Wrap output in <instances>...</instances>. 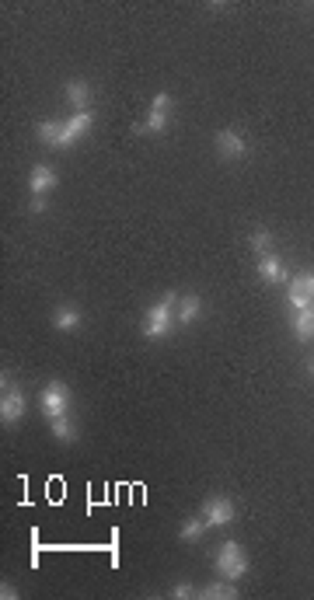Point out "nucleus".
Masks as SVG:
<instances>
[{
    "instance_id": "obj_21",
    "label": "nucleus",
    "mask_w": 314,
    "mask_h": 600,
    "mask_svg": "<svg viewBox=\"0 0 314 600\" xmlns=\"http://www.w3.org/2000/svg\"><path fill=\"white\" fill-rule=\"evenodd\" d=\"M290 283H294V287H297L301 294H308V297L314 300V276H311V273H304V276H294Z\"/></svg>"
},
{
    "instance_id": "obj_23",
    "label": "nucleus",
    "mask_w": 314,
    "mask_h": 600,
    "mask_svg": "<svg viewBox=\"0 0 314 600\" xmlns=\"http://www.w3.org/2000/svg\"><path fill=\"white\" fill-rule=\"evenodd\" d=\"M0 597H4V600H14V597H18V590H14L11 583H4V587H0Z\"/></svg>"
},
{
    "instance_id": "obj_18",
    "label": "nucleus",
    "mask_w": 314,
    "mask_h": 600,
    "mask_svg": "<svg viewBox=\"0 0 314 600\" xmlns=\"http://www.w3.org/2000/svg\"><path fill=\"white\" fill-rule=\"evenodd\" d=\"M251 248H255V255L262 259V255H269V248H273V234L266 230V227H255L251 230Z\"/></svg>"
},
{
    "instance_id": "obj_20",
    "label": "nucleus",
    "mask_w": 314,
    "mask_h": 600,
    "mask_svg": "<svg viewBox=\"0 0 314 600\" xmlns=\"http://www.w3.org/2000/svg\"><path fill=\"white\" fill-rule=\"evenodd\" d=\"M168 597L171 600H189V597H199V590H196L192 583H178V587H171V590H168Z\"/></svg>"
},
{
    "instance_id": "obj_19",
    "label": "nucleus",
    "mask_w": 314,
    "mask_h": 600,
    "mask_svg": "<svg viewBox=\"0 0 314 600\" xmlns=\"http://www.w3.org/2000/svg\"><path fill=\"white\" fill-rule=\"evenodd\" d=\"M287 304H290V311H304V307H314V300L308 294H301L294 283H290V294H287Z\"/></svg>"
},
{
    "instance_id": "obj_15",
    "label": "nucleus",
    "mask_w": 314,
    "mask_h": 600,
    "mask_svg": "<svg viewBox=\"0 0 314 600\" xmlns=\"http://www.w3.org/2000/svg\"><path fill=\"white\" fill-rule=\"evenodd\" d=\"M53 325H56L60 332H77V328H81V311H74V307H56V311H53Z\"/></svg>"
},
{
    "instance_id": "obj_12",
    "label": "nucleus",
    "mask_w": 314,
    "mask_h": 600,
    "mask_svg": "<svg viewBox=\"0 0 314 600\" xmlns=\"http://www.w3.org/2000/svg\"><path fill=\"white\" fill-rule=\"evenodd\" d=\"M63 95H67V101H70L77 112H88V105H91V84H88V81H70V84L63 88Z\"/></svg>"
},
{
    "instance_id": "obj_2",
    "label": "nucleus",
    "mask_w": 314,
    "mask_h": 600,
    "mask_svg": "<svg viewBox=\"0 0 314 600\" xmlns=\"http://www.w3.org/2000/svg\"><path fill=\"white\" fill-rule=\"evenodd\" d=\"M175 307H178V297L175 294H164L157 304H150L147 314H143V335L147 339L171 335V328H175Z\"/></svg>"
},
{
    "instance_id": "obj_7",
    "label": "nucleus",
    "mask_w": 314,
    "mask_h": 600,
    "mask_svg": "<svg viewBox=\"0 0 314 600\" xmlns=\"http://www.w3.org/2000/svg\"><path fill=\"white\" fill-rule=\"evenodd\" d=\"M234 502L227 500V496H209L207 502H203V520H207V527H227L230 520H234Z\"/></svg>"
},
{
    "instance_id": "obj_22",
    "label": "nucleus",
    "mask_w": 314,
    "mask_h": 600,
    "mask_svg": "<svg viewBox=\"0 0 314 600\" xmlns=\"http://www.w3.org/2000/svg\"><path fill=\"white\" fill-rule=\"evenodd\" d=\"M28 213L35 216V213H46V196H32L28 200Z\"/></svg>"
},
{
    "instance_id": "obj_6",
    "label": "nucleus",
    "mask_w": 314,
    "mask_h": 600,
    "mask_svg": "<svg viewBox=\"0 0 314 600\" xmlns=\"http://www.w3.org/2000/svg\"><path fill=\"white\" fill-rule=\"evenodd\" d=\"M28 412V398H25V391L18 388V384H7V377H4V395H0V422L4 426H14V422H21V415Z\"/></svg>"
},
{
    "instance_id": "obj_5",
    "label": "nucleus",
    "mask_w": 314,
    "mask_h": 600,
    "mask_svg": "<svg viewBox=\"0 0 314 600\" xmlns=\"http://www.w3.org/2000/svg\"><path fill=\"white\" fill-rule=\"evenodd\" d=\"M39 405H42L46 419L67 415V412H70V388H67L63 381H49V384L42 388V395H39Z\"/></svg>"
},
{
    "instance_id": "obj_10",
    "label": "nucleus",
    "mask_w": 314,
    "mask_h": 600,
    "mask_svg": "<svg viewBox=\"0 0 314 600\" xmlns=\"http://www.w3.org/2000/svg\"><path fill=\"white\" fill-rule=\"evenodd\" d=\"M259 276L266 280V283H287L290 276H287V266H283V259L280 255H262L259 259Z\"/></svg>"
},
{
    "instance_id": "obj_8",
    "label": "nucleus",
    "mask_w": 314,
    "mask_h": 600,
    "mask_svg": "<svg viewBox=\"0 0 314 600\" xmlns=\"http://www.w3.org/2000/svg\"><path fill=\"white\" fill-rule=\"evenodd\" d=\"M216 154H220L223 161H241V157L248 154L244 133H237V129H220V133H216Z\"/></svg>"
},
{
    "instance_id": "obj_16",
    "label": "nucleus",
    "mask_w": 314,
    "mask_h": 600,
    "mask_svg": "<svg viewBox=\"0 0 314 600\" xmlns=\"http://www.w3.org/2000/svg\"><path fill=\"white\" fill-rule=\"evenodd\" d=\"M49 426H53V436H56V440H63V443H74V440H77V429H74V422H70V415H60V419H49Z\"/></svg>"
},
{
    "instance_id": "obj_1",
    "label": "nucleus",
    "mask_w": 314,
    "mask_h": 600,
    "mask_svg": "<svg viewBox=\"0 0 314 600\" xmlns=\"http://www.w3.org/2000/svg\"><path fill=\"white\" fill-rule=\"evenodd\" d=\"M91 126H95V108H88V112H74L67 122H56V119L39 122V126H35V136H39L46 147L63 150V147H74L81 136H88V129H91Z\"/></svg>"
},
{
    "instance_id": "obj_9",
    "label": "nucleus",
    "mask_w": 314,
    "mask_h": 600,
    "mask_svg": "<svg viewBox=\"0 0 314 600\" xmlns=\"http://www.w3.org/2000/svg\"><path fill=\"white\" fill-rule=\"evenodd\" d=\"M56 171L53 168H46V164H35L32 171H28V189H32V196H46V193H53L56 189Z\"/></svg>"
},
{
    "instance_id": "obj_13",
    "label": "nucleus",
    "mask_w": 314,
    "mask_h": 600,
    "mask_svg": "<svg viewBox=\"0 0 314 600\" xmlns=\"http://www.w3.org/2000/svg\"><path fill=\"white\" fill-rule=\"evenodd\" d=\"M199 597H207V600H234L237 597V587H234V580H213L209 587H203L199 590Z\"/></svg>"
},
{
    "instance_id": "obj_17",
    "label": "nucleus",
    "mask_w": 314,
    "mask_h": 600,
    "mask_svg": "<svg viewBox=\"0 0 314 600\" xmlns=\"http://www.w3.org/2000/svg\"><path fill=\"white\" fill-rule=\"evenodd\" d=\"M203 530H207V520H203V516H189V520H182L178 537H182V541H199Z\"/></svg>"
},
{
    "instance_id": "obj_11",
    "label": "nucleus",
    "mask_w": 314,
    "mask_h": 600,
    "mask_svg": "<svg viewBox=\"0 0 314 600\" xmlns=\"http://www.w3.org/2000/svg\"><path fill=\"white\" fill-rule=\"evenodd\" d=\"M290 328H294L297 342H308V339H314V307L294 311V318H290Z\"/></svg>"
},
{
    "instance_id": "obj_4",
    "label": "nucleus",
    "mask_w": 314,
    "mask_h": 600,
    "mask_svg": "<svg viewBox=\"0 0 314 600\" xmlns=\"http://www.w3.org/2000/svg\"><path fill=\"white\" fill-rule=\"evenodd\" d=\"M168 122H171V95L168 91H157L154 101H150V108H147V119L136 126V133H150V136H161L164 129H168Z\"/></svg>"
},
{
    "instance_id": "obj_3",
    "label": "nucleus",
    "mask_w": 314,
    "mask_h": 600,
    "mask_svg": "<svg viewBox=\"0 0 314 600\" xmlns=\"http://www.w3.org/2000/svg\"><path fill=\"white\" fill-rule=\"evenodd\" d=\"M216 573L223 580H241L248 573V555L237 541H223L220 552H216Z\"/></svg>"
},
{
    "instance_id": "obj_24",
    "label": "nucleus",
    "mask_w": 314,
    "mask_h": 600,
    "mask_svg": "<svg viewBox=\"0 0 314 600\" xmlns=\"http://www.w3.org/2000/svg\"><path fill=\"white\" fill-rule=\"evenodd\" d=\"M308 374H311V377H314V356H311V363H308Z\"/></svg>"
},
{
    "instance_id": "obj_14",
    "label": "nucleus",
    "mask_w": 314,
    "mask_h": 600,
    "mask_svg": "<svg viewBox=\"0 0 314 600\" xmlns=\"http://www.w3.org/2000/svg\"><path fill=\"white\" fill-rule=\"evenodd\" d=\"M199 314H203V300L196 297V294L178 297V321H182V325H192Z\"/></svg>"
}]
</instances>
